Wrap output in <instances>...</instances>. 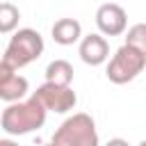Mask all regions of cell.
Returning <instances> with one entry per match:
<instances>
[{
    "label": "cell",
    "instance_id": "6da1fadb",
    "mask_svg": "<svg viewBox=\"0 0 146 146\" xmlns=\"http://www.w3.org/2000/svg\"><path fill=\"white\" fill-rule=\"evenodd\" d=\"M46 116H48L46 105L36 96H32L27 100L7 103V107L2 110V116H0V128L11 137L30 135L46 123Z\"/></svg>",
    "mask_w": 146,
    "mask_h": 146
},
{
    "label": "cell",
    "instance_id": "7a4b0ae2",
    "mask_svg": "<svg viewBox=\"0 0 146 146\" xmlns=\"http://www.w3.org/2000/svg\"><path fill=\"white\" fill-rule=\"evenodd\" d=\"M41 55H43V36L32 27H23V30L14 32V36L9 39L2 59L18 71V68L36 62Z\"/></svg>",
    "mask_w": 146,
    "mask_h": 146
},
{
    "label": "cell",
    "instance_id": "3957f363",
    "mask_svg": "<svg viewBox=\"0 0 146 146\" xmlns=\"http://www.w3.org/2000/svg\"><path fill=\"white\" fill-rule=\"evenodd\" d=\"M52 141L57 146H100L96 123L89 114L75 112L71 114L52 135Z\"/></svg>",
    "mask_w": 146,
    "mask_h": 146
},
{
    "label": "cell",
    "instance_id": "277c9868",
    "mask_svg": "<svg viewBox=\"0 0 146 146\" xmlns=\"http://www.w3.org/2000/svg\"><path fill=\"white\" fill-rule=\"evenodd\" d=\"M146 68V55L141 50H137L135 46L130 43H123L110 59L107 64V80L114 82V84H125V82H132L141 71Z\"/></svg>",
    "mask_w": 146,
    "mask_h": 146
},
{
    "label": "cell",
    "instance_id": "5b68a950",
    "mask_svg": "<svg viewBox=\"0 0 146 146\" xmlns=\"http://www.w3.org/2000/svg\"><path fill=\"white\" fill-rule=\"evenodd\" d=\"M34 96L46 105L48 112H55V114H66L75 107L78 103V96L71 87H64V84H55V82H43Z\"/></svg>",
    "mask_w": 146,
    "mask_h": 146
},
{
    "label": "cell",
    "instance_id": "8992f818",
    "mask_svg": "<svg viewBox=\"0 0 146 146\" xmlns=\"http://www.w3.org/2000/svg\"><path fill=\"white\" fill-rule=\"evenodd\" d=\"M96 25L105 36H121L128 27V14L116 2H105L96 9Z\"/></svg>",
    "mask_w": 146,
    "mask_h": 146
},
{
    "label": "cell",
    "instance_id": "52a82bcc",
    "mask_svg": "<svg viewBox=\"0 0 146 146\" xmlns=\"http://www.w3.org/2000/svg\"><path fill=\"white\" fill-rule=\"evenodd\" d=\"M27 89H30L27 80L18 75L16 68L2 59L0 62V98L5 103H16L27 94Z\"/></svg>",
    "mask_w": 146,
    "mask_h": 146
},
{
    "label": "cell",
    "instance_id": "ba28073f",
    "mask_svg": "<svg viewBox=\"0 0 146 146\" xmlns=\"http://www.w3.org/2000/svg\"><path fill=\"white\" fill-rule=\"evenodd\" d=\"M78 52H80V59L84 64L100 66L110 57V43H107L105 34H87V36H82Z\"/></svg>",
    "mask_w": 146,
    "mask_h": 146
},
{
    "label": "cell",
    "instance_id": "9c48e42d",
    "mask_svg": "<svg viewBox=\"0 0 146 146\" xmlns=\"http://www.w3.org/2000/svg\"><path fill=\"white\" fill-rule=\"evenodd\" d=\"M50 34H52L55 43H59V46H73V43L82 41V25L75 18H59L52 25Z\"/></svg>",
    "mask_w": 146,
    "mask_h": 146
},
{
    "label": "cell",
    "instance_id": "30bf717a",
    "mask_svg": "<svg viewBox=\"0 0 146 146\" xmlns=\"http://www.w3.org/2000/svg\"><path fill=\"white\" fill-rule=\"evenodd\" d=\"M46 82H55V84H64L71 87L73 82V66L66 59H55L46 66Z\"/></svg>",
    "mask_w": 146,
    "mask_h": 146
},
{
    "label": "cell",
    "instance_id": "8fae6325",
    "mask_svg": "<svg viewBox=\"0 0 146 146\" xmlns=\"http://www.w3.org/2000/svg\"><path fill=\"white\" fill-rule=\"evenodd\" d=\"M18 18H21V11L16 5L11 2H2L0 5V32L2 34H9L18 27Z\"/></svg>",
    "mask_w": 146,
    "mask_h": 146
},
{
    "label": "cell",
    "instance_id": "7c38bea8",
    "mask_svg": "<svg viewBox=\"0 0 146 146\" xmlns=\"http://www.w3.org/2000/svg\"><path fill=\"white\" fill-rule=\"evenodd\" d=\"M125 43L135 46L137 50H141L146 55V23H135L125 34Z\"/></svg>",
    "mask_w": 146,
    "mask_h": 146
},
{
    "label": "cell",
    "instance_id": "4fadbf2b",
    "mask_svg": "<svg viewBox=\"0 0 146 146\" xmlns=\"http://www.w3.org/2000/svg\"><path fill=\"white\" fill-rule=\"evenodd\" d=\"M105 146H130V144H128L125 139H121V137H114V139H110Z\"/></svg>",
    "mask_w": 146,
    "mask_h": 146
},
{
    "label": "cell",
    "instance_id": "5bb4252c",
    "mask_svg": "<svg viewBox=\"0 0 146 146\" xmlns=\"http://www.w3.org/2000/svg\"><path fill=\"white\" fill-rule=\"evenodd\" d=\"M0 146H18V144L11 141V139H0Z\"/></svg>",
    "mask_w": 146,
    "mask_h": 146
},
{
    "label": "cell",
    "instance_id": "9a60e30c",
    "mask_svg": "<svg viewBox=\"0 0 146 146\" xmlns=\"http://www.w3.org/2000/svg\"><path fill=\"white\" fill-rule=\"evenodd\" d=\"M46 146H57V144H55V141H50V144H46Z\"/></svg>",
    "mask_w": 146,
    "mask_h": 146
},
{
    "label": "cell",
    "instance_id": "2e32d148",
    "mask_svg": "<svg viewBox=\"0 0 146 146\" xmlns=\"http://www.w3.org/2000/svg\"><path fill=\"white\" fill-rule=\"evenodd\" d=\"M139 146H146V139H144V141H141V144H139Z\"/></svg>",
    "mask_w": 146,
    "mask_h": 146
}]
</instances>
